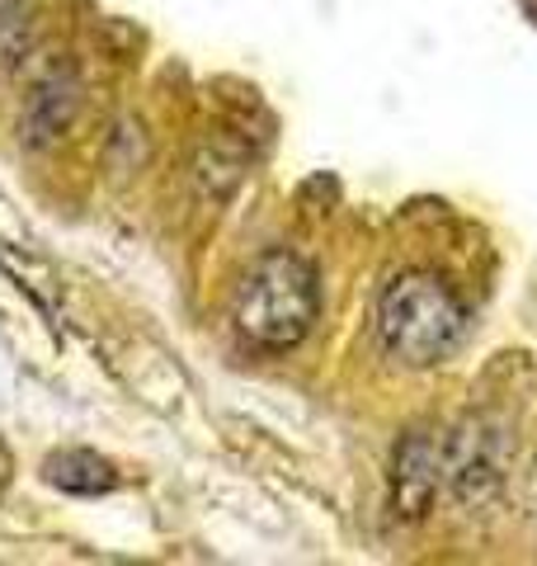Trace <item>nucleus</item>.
Here are the masks:
<instances>
[{
    "label": "nucleus",
    "instance_id": "nucleus-1",
    "mask_svg": "<svg viewBox=\"0 0 537 566\" xmlns=\"http://www.w3.org/2000/svg\"><path fill=\"white\" fill-rule=\"evenodd\" d=\"M378 335H382V349L397 364L434 368L467 335V307L453 293V283H443L439 274L410 270L387 283L378 303Z\"/></svg>",
    "mask_w": 537,
    "mask_h": 566
},
{
    "label": "nucleus",
    "instance_id": "nucleus-2",
    "mask_svg": "<svg viewBox=\"0 0 537 566\" xmlns=\"http://www.w3.org/2000/svg\"><path fill=\"white\" fill-rule=\"evenodd\" d=\"M320 307L316 270L293 251H268L236 283V331L260 349H293L312 331Z\"/></svg>",
    "mask_w": 537,
    "mask_h": 566
},
{
    "label": "nucleus",
    "instance_id": "nucleus-3",
    "mask_svg": "<svg viewBox=\"0 0 537 566\" xmlns=\"http://www.w3.org/2000/svg\"><path fill=\"white\" fill-rule=\"evenodd\" d=\"M509 468V439L499 420H467L462 434L443 449V476L457 491V501H491L505 486Z\"/></svg>",
    "mask_w": 537,
    "mask_h": 566
},
{
    "label": "nucleus",
    "instance_id": "nucleus-4",
    "mask_svg": "<svg viewBox=\"0 0 537 566\" xmlns=\"http://www.w3.org/2000/svg\"><path fill=\"white\" fill-rule=\"evenodd\" d=\"M443 482V449L429 434H410L397 444V468H391V510L401 520H420L439 495Z\"/></svg>",
    "mask_w": 537,
    "mask_h": 566
},
{
    "label": "nucleus",
    "instance_id": "nucleus-5",
    "mask_svg": "<svg viewBox=\"0 0 537 566\" xmlns=\"http://www.w3.org/2000/svg\"><path fill=\"white\" fill-rule=\"evenodd\" d=\"M48 486H57V491H71V495H104V491H114L118 486V472L109 458H99V453H90V449H66V453H52L48 458Z\"/></svg>",
    "mask_w": 537,
    "mask_h": 566
},
{
    "label": "nucleus",
    "instance_id": "nucleus-6",
    "mask_svg": "<svg viewBox=\"0 0 537 566\" xmlns=\"http://www.w3.org/2000/svg\"><path fill=\"white\" fill-rule=\"evenodd\" d=\"M76 99H81L76 81L62 76V71H57V76H48L39 91H33L29 109H24L29 142H52V137H57L66 123H71V114H76Z\"/></svg>",
    "mask_w": 537,
    "mask_h": 566
},
{
    "label": "nucleus",
    "instance_id": "nucleus-7",
    "mask_svg": "<svg viewBox=\"0 0 537 566\" xmlns=\"http://www.w3.org/2000/svg\"><path fill=\"white\" fill-rule=\"evenodd\" d=\"M6 482H10V449L0 444V491H6Z\"/></svg>",
    "mask_w": 537,
    "mask_h": 566
},
{
    "label": "nucleus",
    "instance_id": "nucleus-8",
    "mask_svg": "<svg viewBox=\"0 0 537 566\" xmlns=\"http://www.w3.org/2000/svg\"><path fill=\"white\" fill-rule=\"evenodd\" d=\"M533 505H537V472H533Z\"/></svg>",
    "mask_w": 537,
    "mask_h": 566
}]
</instances>
